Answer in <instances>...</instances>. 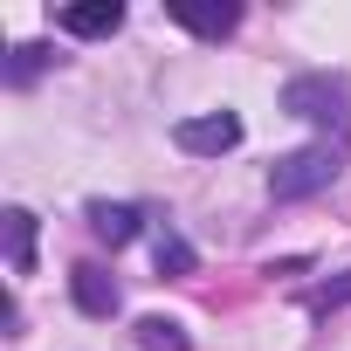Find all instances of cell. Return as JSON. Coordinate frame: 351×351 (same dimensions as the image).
<instances>
[{"label": "cell", "mask_w": 351, "mask_h": 351, "mask_svg": "<svg viewBox=\"0 0 351 351\" xmlns=\"http://www.w3.org/2000/svg\"><path fill=\"white\" fill-rule=\"evenodd\" d=\"M337 180V152L330 145H296V152H282L276 165H269V193L276 200H310V193H324Z\"/></svg>", "instance_id": "obj_1"}, {"label": "cell", "mask_w": 351, "mask_h": 351, "mask_svg": "<svg viewBox=\"0 0 351 351\" xmlns=\"http://www.w3.org/2000/svg\"><path fill=\"white\" fill-rule=\"evenodd\" d=\"M282 110H296V117H310V124H324V131H344V124H351V90H344L337 76H296V83L282 90Z\"/></svg>", "instance_id": "obj_2"}, {"label": "cell", "mask_w": 351, "mask_h": 351, "mask_svg": "<svg viewBox=\"0 0 351 351\" xmlns=\"http://www.w3.org/2000/svg\"><path fill=\"white\" fill-rule=\"evenodd\" d=\"M172 145L193 152V158H221V152H234V145H241V117H234V110L180 117V124H172Z\"/></svg>", "instance_id": "obj_3"}, {"label": "cell", "mask_w": 351, "mask_h": 351, "mask_svg": "<svg viewBox=\"0 0 351 351\" xmlns=\"http://www.w3.org/2000/svg\"><path fill=\"white\" fill-rule=\"evenodd\" d=\"M69 296H76V310L83 317H117V282H110V269H97V262H76L69 269Z\"/></svg>", "instance_id": "obj_4"}, {"label": "cell", "mask_w": 351, "mask_h": 351, "mask_svg": "<svg viewBox=\"0 0 351 351\" xmlns=\"http://www.w3.org/2000/svg\"><path fill=\"white\" fill-rule=\"evenodd\" d=\"M172 21L193 28V35H207V42H221V35L241 28V8H234V0H221V8H214V0H172Z\"/></svg>", "instance_id": "obj_5"}, {"label": "cell", "mask_w": 351, "mask_h": 351, "mask_svg": "<svg viewBox=\"0 0 351 351\" xmlns=\"http://www.w3.org/2000/svg\"><path fill=\"white\" fill-rule=\"evenodd\" d=\"M56 21H62V35H117L124 8H117V0H76V8H62Z\"/></svg>", "instance_id": "obj_6"}, {"label": "cell", "mask_w": 351, "mask_h": 351, "mask_svg": "<svg viewBox=\"0 0 351 351\" xmlns=\"http://www.w3.org/2000/svg\"><path fill=\"white\" fill-rule=\"evenodd\" d=\"M90 234L110 241V248L138 241V207H131V200H90Z\"/></svg>", "instance_id": "obj_7"}, {"label": "cell", "mask_w": 351, "mask_h": 351, "mask_svg": "<svg viewBox=\"0 0 351 351\" xmlns=\"http://www.w3.org/2000/svg\"><path fill=\"white\" fill-rule=\"evenodd\" d=\"M0 234H8V269L28 276L35 269V214L28 207H8V214H0Z\"/></svg>", "instance_id": "obj_8"}, {"label": "cell", "mask_w": 351, "mask_h": 351, "mask_svg": "<svg viewBox=\"0 0 351 351\" xmlns=\"http://www.w3.org/2000/svg\"><path fill=\"white\" fill-rule=\"evenodd\" d=\"M152 262H158V276H193V241H186V234H172V228H158Z\"/></svg>", "instance_id": "obj_9"}, {"label": "cell", "mask_w": 351, "mask_h": 351, "mask_svg": "<svg viewBox=\"0 0 351 351\" xmlns=\"http://www.w3.org/2000/svg\"><path fill=\"white\" fill-rule=\"evenodd\" d=\"M138 351H186V324H172V317H138Z\"/></svg>", "instance_id": "obj_10"}, {"label": "cell", "mask_w": 351, "mask_h": 351, "mask_svg": "<svg viewBox=\"0 0 351 351\" xmlns=\"http://www.w3.org/2000/svg\"><path fill=\"white\" fill-rule=\"evenodd\" d=\"M49 62H56V56H49L42 42H28V49H14V56H8V83L21 90V83H35V76H42Z\"/></svg>", "instance_id": "obj_11"}, {"label": "cell", "mask_w": 351, "mask_h": 351, "mask_svg": "<svg viewBox=\"0 0 351 351\" xmlns=\"http://www.w3.org/2000/svg\"><path fill=\"white\" fill-rule=\"evenodd\" d=\"M344 303H351V276L330 282V289H317V310H344Z\"/></svg>", "instance_id": "obj_12"}]
</instances>
